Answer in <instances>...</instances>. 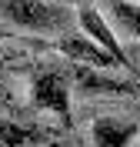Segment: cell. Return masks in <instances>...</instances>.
<instances>
[{
	"instance_id": "cell-1",
	"label": "cell",
	"mask_w": 140,
	"mask_h": 147,
	"mask_svg": "<svg viewBox=\"0 0 140 147\" xmlns=\"http://www.w3.org/2000/svg\"><path fill=\"white\" fill-rule=\"evenodd\" d=\"M70 70L67 67H37L30 74V107L50 110L60 117L64 127L74 124L70 117Z\"/></svg>"
},
{
	"instance_id": "cell-2",
	"label": "cell",
	"mask_w": 140,
	"mask_h": 147,
	"mask_svg": "<svg viewBox=\"0 0 140 147\" xmlns=\"http://www.w3.org/2000/svg\"><path fill=\"white\" fill-rule=\"evenodd\" d=\"M0 17L23 30H67L77 20V13H70L64 3L47 0H0Z\"/></svg>"
},
{
	"instance_id": "cell-3",
	"label": "cell",
	"mask_w": 140,
	"mask_h": 147,
	"mask_svg": "<svg viewBox=\"0 0 140 147\" xmlns=\"http://www.w3.org/2000/svg\"><path fill=\"white\" fill-rule=\"evenodd\" d=\"M77 24H80V34L90 37L97 47H103V50L113 57V64H117V67L137 70V67L127 60V54H123L120 40L113 37V30H110V24H107V17L100 13V7H93V3H80V10H77Z\"/></svg>"
},
{
	"instance_id": "cell-4",
	"label": "cell",
	"mask_w": 140,
	"mask_h": 147,
	"mask_svg": "<svg viewBox=\"0 0 140 147\" xmlns=\"http://www.w3.org/2000/svg\"><path fill=\"white\" fill-rule=\"evenodd\" d=\"M54 50L64 54L70 64H84V67H93V70L117 67L113 57L107 54L103 47H97L90 37H84V34H64V37H57V40H54Z\"/></svg>"
},
{
	"instance_id": "cell-5",
	"label": "cell",
	"mask_w": 140,
	"mask_h": 147,
	"mask_svg": "<svg viewBox=\"0 0 140 147\" xmlns=\"http://www.w3.org/2000/svg\"><path fill=\"white\" fill-rule=\"evenodd\" d=\"M140 134L137 120H123V117H97L90 124V140L93 147H130Z\"/></svg>"
},
{
	"instance_id": "cell-6",
	"label": "cell",
	"mask_w": 140,
	"mask_h": 147,
	"mask_svg": "<svg viewBox=\"0 0 140 147\" xmlns=\"http://www.w3.org/2000/svg\"><path fill=\"white\" fill-rule=\"evenodd\" d=\"M27 144H50V134L33 124L0 114V147H27Z\"/></svg>"
},
{
	"instance_id": "cell-7",
	"label": "cell",
	"mask_w": 140,
	"mask_h": 147,
	"mask_svg": "<svg viewBox=\"0 0 140 147\" xmlns=\"http://www.w3.org/2000/svg\"><path fill=\"white\" fill-rule=\"evenodd\" d=\"M107 7H110V17L117 24V30L140 44V3L137 0H107Z\"/></svg>"
},
{
	"instance_id": "cell-8",
	"label": "cell",
	"mask_w": 140,
	"mask_h": 147,
	"mask_svg": "<svg viewBox=\"0 0 140 147\" xmlns=\"http://www.w3.org/2000/svg\"><path fill=\"white\" fill-rule=\"evenodd\" d=\"M10 107V100H7V94H0V114H3V110Z\"/></svg>"
},
{
	"instance_id": "cell-9",
	"label": "cell",
	"mask_w": 140,
	"mask_h": 147,
	"mask_svg": "<svg viewBox=\"0 0 140 147\" xmlns=\"http://www.w3.org/2000/svg\"><path fill=\"white\" fill-rule=\"evenodd\" d=\"M0 37H7V30H3V27H0Z\"/></svg>"
}]
</instances>
